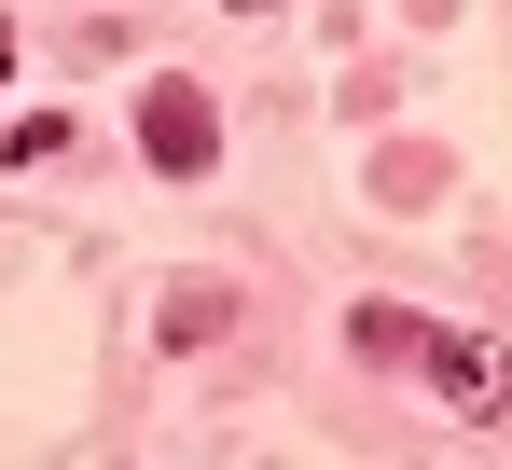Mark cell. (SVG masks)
Returning a JSON list of instances; mask_svg holds the SVG:
<instances>
[{"label": "cell", "mask_w": 512, "mask_h": 470, "mask_svg": "<svg viewBox=\"0 0 512 470\" xmlns=\"http://www.w3.org/2000/svg\"><path fill=\"white\" fill-rule=\"evenodd\" d=\"M416 374L443 415H471V429H512V346H485V332H429L416 318Z\"/></svg>", "instance_id": "obj_1"}, {"label": "cell", "mask_w": 512, "mask_h": 470, "mask_svg": "<svg viewBox=\"0 0 512 470\" xmlns=\"http://www.w3.org/2000/svg\"><path fill=\"white\" fill-rule=\"evenodd\" d=\"M139 153L167 166V180H208V166H222V111H208L194 83H139Z\"/></svg>", "instance_id": "obj_2"}, {"label": "cell", "mask_w": 512, "mask_h": 470, "mask_svg": "<svg viewBox=\"0 0 512 470\" xmlns=\"http://www.w3.org/2000/svg\"><path fill=\"white\" fill-rule=\"evenodd\" d=\"M0 166H70V111H28V125L0 139Z\"/></svg>", "instance_id": "obj_3"}, {"label": "cell", "mask_w": 512, "mask_h": 470, "mask_svg": "<svg viewBox=\"0 0 512 470\" xmlns=\"http://www.w3.org/2000/svg\"><path fill=\"white\" fill-rule=\"evenodd\" d=\"M0 70H14V28H0Z\"/></svg>", "instance_id": "obj_4"}, {"label": "cell", "mask_w": 512, "mask_h": 470, "mask_svg": "<svg viewBox=\"0 0 512 470\" xmlns=\"http://www.w3.org/2000/svg\"><path fill=\"white\" fill-rule=\"evenodd\" d=\"M236 14H263V0H236Z\"/></svg>", "instance_id": "obj_5"}]
</instances>
